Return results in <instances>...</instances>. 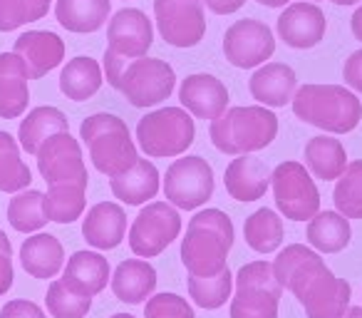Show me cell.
<instances>
[{
    "label": "cell",
    "instance_id": "obj_1",
    "mask_svg": "<svg viewBox=\"0 0 362 318\" xmlns=\"http://www.w3.org/2000/svg\"><path fill=\"white\" fill-rule=\"evenodd\" d=\"M278 283L298 298L308 318H340L352 298V286L325 266L322 256L305 244H288L273 261Z\"/></svg>",
    "mask_w": 362,
    "mask_h": 318
},
{
    "label": "cell",
    "instance_id": "obj_2",
    "mask_svg": "<svg viewBox=\"0 0 362 318\" xmlns=\"http://www.w3.org/2000/svg\"><path fill=\"white\" fill-rule=\"evenodd\" d=\"M233 222L221 209H202L187 224L181 239V263L189 276H214L228 266V251L233 246Z\"/></svg>",
    "mask_w": 362,
    "mask_h": 318
},
{
    "label": "cell",
    "instance_id": "obj_3",
    "mask_svg": "<svg viewBox=\"0 0 362 318\" xmlns=\"http://www.w3.org/2000/svg\"><path fill=\"white\" fill-rule=\"evenodd\" d=\"M293 115L327 135H347L362 120V102L345 85H303L291 100Z\"/></svg>",
    "mask_w": 362,
    "mask_h": 318
},
{
    "label": "cell",
    "instance_id": "obj_4",
    "mask_svg": "<svg viewBox=\"0 0 362 318\" xmlns=\"http://www.w3.org/2000/svg\"><path fill=\"white\" fill-rule=\"evenodd\" d=\"M211 144L223 154H253L271 144L278 137V117L271 107L241 105L226 110L209 125Z\"/></svg>",
    "mask_w": 362,
    "mask_h": 318
},
{
    "label": "cell",
    "instance_id": "obj_5",
    "mask_svg": "<svg viewBox=\"0 0 362 318\" xmlns=\"http://www.w3.org/2000/svg\"><path fill=\"white\" fill-rule=\"evenodd\" d=\"M80 140L85 142L95 169L110 179L124 174L139 159L127 122L110 112H97L87 117L80 125Z\"/></svg>",
    "mask_w": 362,
    "mask_h": 318
},
{
    "label": "cell",
    "instance_id": "obj_6",
    "mask_svg": "<svg viewBox=\"0 0 362 318\" xmlns=\"http://www.w3.org/2000/svg\"><path fill=\"white\" fill-rule=\"evenodd\" d=\"M154 45V25L139 8H122L107 21V50L102 72L117 90L119 75L132 60H139Z\"/></svg>",
    "mask_w": 362,
    "mask_h": 318
},
{
    "label": "cell",
    "instance_id": "obj_7",
    "mask_svg": "<svg viewBox=\"0 0 362 318\" xmlns=\"http://www.w3.org/2000/svg\"><path fill=\"white\" fill-rule=\"evenodd\" d=\"M194 137L197 125L184 107H159L146 112L136 125V144L146 157L154 159L187 154V149L194 144Z\"/></svg>",
    "mask_w": 362,
    "mask_h": 318
},
{
    "label": "cell",
    "instance_id": "obj_8",
    "mask_svg": "<svg viewBox=\"0 0 362 318\" xmlns=\"http://www.w3.org/2000/svg\"><path fill=\"white\" fill-rule=\"evenodd\" d=\"M236 293L231 298V318H278L283 286L266 259L243 263L233 276Z\"/></svg>",
    "mask_w": 362,
    "mask_h": 318
},
{
    "label": "cell",
    "instance_id": "obj_9",
    "mask_svg": "<svg viewBox=\"0 0 362 318\" xmlns=\"http://www.w3.org/2000/svg\"><path fill=\"white\" fill-rule=\"evenodd\" d=\"M161 189H164V197L171 207L194 212L214 197L216 179H214L211 164L204 157L181 154L179 159L169 164Z\"/></svg>",
    "mask_w": 362,
    "mask_h": 318
},
{
    "label": "cell",
    "instance_id": "obj_10",
    "mask_svg": "<svg viewBox=\"0 0 362 318\" xmlns=\"http://www.w3.org/2000/svg\"><path fill=\"white\" fill-rule=\"evenodd\" d=\"M176 87V72L161 57H139V60H132L129 65L122 70L119 85L117 90L127 97L132 107H156L164 100H169L171 92Z\"/></svg>",
    "mask_w": 362,
    "mask_h": 318
},
{
    "label": "cell",
    "instance_id": "obj_11",
    "mask_svg": "<svg viewBox=\"0 0 362 318\" xmlns=\"http://www.w3.org/2000/svg\"><path fill=\"white\" fill-rule=\"evenodd\" d=\"M271 189L278 212L291 222H310L320 212V192L305 164L281 162L271 172Z\"/></svg>",
    "mask_w": 362,
    "mask_h": 318
},
{
    "label": "cell",
    "instance_id": "obj_12",
    "mask_svg": "<svg viewBox=\"0 0 362 318\" xmlns=\"http://www.w3.org/2000/svg\"><path fill=\"white\" fill-rule=\"evenodd\" d=\"M181 234V214L169 202H146L129 227V249L134 256L154 259Z\"/></svg>",
    "mask_w": 362,
    "mask_h": 318
},
{
    "label": "cell",
    "instance_id": "obj_13",
    "mask_svg": "<svg viewBox=\"0 0 362 318\" xmlns=\"http://www.w3.org/2000/svg\"><path fill=\"white\" fill-rule=\"evenodd\" d=\"M35 157L37 172L47 187H87L90 182L82 147L70 132H60L45 140Z\"/></svg>",
    "mask_w": 362,
    "mask_h": 318
},
{
    "label": "cell",
    "instance_id": "obj_14",
    "mask_svg": "<svg viewBox=\"0 0 362 318\" xmlns=\"http://www.w3.org/2000/svg\"><path fill=\"white\" fill-rule=\"evenodd\" d=\"M154 23L171 47H197L206 35L204 0H154Z\"/></svg>",
    "mask_w": 362,
    "mask_h": 318
},
{
    "label": "cell",
    "instance_id": "obj_15",
    "mask_svg": "<svg viewBox=\"0 0 362 318\" xmlns=\"http://www.w3.org/2000/svg\"><path fill=\"white\" fill-rule=\"evenodd\" d=\"M276 52L273 30L263 21L243 18L236 21L223 35V55L238 70H253L271 60Z\"/></svg>",
    "mask_w": 362,
    "mask_h": 318
},
{
    "label": "cell",
    "instance_id": "obj_16",
    "mask_svg": "<svg viewBox=\"0 0 362 318\" xmlns=\"http://www.w3.org/2000/svg\"><path fill=\"white\" fill-rule=\"evenodd\" d=\"M278 38L293 50H310L320 45L327 30V18L322 8L310 0H298L288 3L286 11L278 16L276 23Z\"/></svg>",
    "mask_w": 362,
    "mask_h": 318
},
{
    "label": "cell",
    "instance_id": "obj_17",
    "mask_svg": "<svg viewBox=\"0 0 362 318\" xmlns=\"http://www.w3.org/2000/svg\"><path fill=\"white\" fill-rule=\"evenodd\" d=\"M181 107L197 120H216L228 107V90L218 77L206 72H194L179 85Z\"/></svg>",
    "mask_w": 362,
    "mask_h": 318
},
{
    "label": "cell",
    "instance_id": "obj_18",
    "mask_svg": "<svg viewBox=\"0 0 362 318\" xmlns=\"http://www.w3.org/2000/svg\"><path fill=\"white\" fill-rule=\"evenodd\" d=\"M223 184L226 192L236 202H258L266 197L271 187V169L263 159L253 154H238L231 159L223 172Z\"/></svg>",
    "mask_w": 362,
    "mask_h": 318
},
{
    "label": "cell",
    "instance_id": "obj_19",
    "mask_svg": "<svg viewBox=\"0 0 362 318\" xmlns=\"http://www.w3.org/2000/svg\"><path fill=\"white\" fill-rule=\"evenodd\" d=\"M13 52L23 57L30 80H40L65 60V40L50 30H28L16 40Z\"/></svg>",
    "mask_w": 362,
    "mask_h": 318
},
{
    "label": "cell",
    "instance_id": "obj_20",
    "mask_svg": "<svg viewBox=\"0 0 362 318\" xmlns=\"http://www.w3.org/2000/svg\"><path fill=\"white\" fill-rule=\"evenodd\" d=\"M298 90V75L286 62H263L248 80V92L263 107L291 105Z\"/></svg>",
    "mask_w": 362,
    "mask_h": 318
},
{
    "label": "cell",
    "instance_id": "obj_21",
    "mask_svg": "<svg viewBox=\"0 0 362 318\" xmlns=\"http://www.w3.org/2000/svg\"><path fill=\"white\" fill-rule=\"evenodd\" d=\"M82 237L100 251H112L127 237V212L117 202H100L82 219Z\"/></svg>",
    "mask_w": 362,
    "mask_h": 318
},
{
    "label": "cell",
    "instance_id": "obj_22",
    "mask_svg": "<svg viewBox=\"0 0 362 318\" xmlns=\"http://www.w3.org/2000/svg\"><path fill=\"white\" fill-rule=\"evenodd\" d=\"M30 75L21 55L0 52V120H18L30 105Z\"/></svg>",
    "mask_w": 362,
    "mask_h": 318
},
{
    "label": "cell",
    "instance_id": "obj_23",
    "mask_svg": "<svg viewBox=\"0 0 362 318\" xmlns=\"http://www.w3.org/2000/svg\"><path fill=\"white\" fill-rule=\"evenodd\" d=\"M62 268H65L62 271L65 286L87 298H95L97 293L105 291L112 278L110 261L100 251H75Z\"/></svg>",
    "mask_w": 362,
    "mask_h": 318
},
{
    "label": "cell",
    "instance_id": "obj_24",
    "mask_svg": "<svg viewBox=\"0 0 362 318\" xmlns=\"http://www.w3.org/2000/svg\"><path fill=\"white\" fill-rule=\"evenodd\" d=\"M110 189L115 199H119L127 207H141V204L151 202L161 189V174L149 159H136L132 169L124 174L110 179Z\"/></svg>",
    "mask_w": 362,
    "mask_h": 318
},
{
    "label": "cell",
    "instance_id": "obj_25",
    "mask_svg": "<svg viewBox=\"0 0 362 318\" xmlns=\"http://www.w3.org/2000/svg\"><path fill=\"white\" fill-rule=\"evenodd\" d=\"M156 281H159L156 278V268L149 261H144V259H127V261H122L115 268L110 286L112 293L122 303L136 306V303H144L154 293Z\"/></svg>",
    "mask_w": 362,
    "mask_h": 318
},
{
    "label": "cell",
    "instance_id": "obj_26",
    "mask_svg": "<svg viewBox=\"0 0 362 318\" xmlns=\"http://www.w3.org/2000/svg\"><path fill=\"white\" fill-rule=\"evenodd\" d=\"M21 266L33 278H55L65 266V246L52 234L35 232L30 239H25L21 246Z\"/></svg>",
    "mask_w": 362,
    "mask_h": 318
},
{
    "label": "cell",
    "instance_id": "obj_27",
    "mask_svg": "<svg viewBox=\"0 0 362 318\" xmlns=\"http://www.w3.org/2000/svg\"><path fill=\"white\" fill-rule=\"evenodd\" d=\"M303 159H305V169L315 179L335 182L347 167V149L332 135H317L305 142Z\"/></svg>",
    "mask_w": 362,
    "mask_h": 318
},
{
    "label": "cell",
    "instance_id": "obj_28",
    "mask_svg": "<svg viewBox=\"0 0 362 318\" xmlns=\"http://www.w3.org/2000/svg\"><path fill=\"white\" fill-rule=\"evenodd\" d=\"M112 16V0H57L55 18L65 30L87 35L107 25Z\"/></svg>",
    "mask_w": 362,
    "mask_h": 318
},
{
    "label": "cell",
    "instance_id": "obj_29",
    "mask_svg": "<svg viewBox=\"0 0 362 318\" xmlns=\"http://www.w3.org/2000/svg\"><path fill=\"white\" fill-rule=\"evenodd\" d=\"M60 132H70V120H67V115L52 105H42L28 112V117L21 122L18 144H21V149H25L28 154H37L42 142L50 140L52 135H60Z\"/></svg>",
    "mask_w": 362,
    "mask_h": 318
},
{
    "label": "cell",
    "instance_id": "obj_30",
    "mask_svg": "<svg viewBox=\"0 0 362 318\" xmlns=\"http://www.w3.org/2000/svg\"><path fill=\"white\" fill-rule=\"evenodd\" d=\"M105 82L102 65L90 55L72 57L60 72V92L72 102H87L100 92Z\"/></svg>",
    "mask_w": 362,
    "mask_h": 318
},
{
    "label": "cell",
    "instance_id": "obj_31",
    "mask_svg": "<svg viewBox=\"0 0 362 318\" xmlns=\"http://www.w3.org/2000/svg\"><path fill=\"white\" fill-rule=\"evenodd\" d=\"M305 239L315 251L320 254H340L350 246L352 229L350 219H345L340 212H317L308 222Z\"/></svg>",
    "mask_w": 362,
    "mask_h": 318
},
{
    "label": "cell",
    "instance_id": "obj_32",
    "mask_svg": "<svg viewBox=\"0 0 362 318\" xmlns=\"http://www.w3.org/2000/svg\"><path fill=\"white\" fill-rule=\"evenodd\" d=\"M243 239L256 254H273L281 249L283 239H286V229H283V219L278 212L263 207L256 209L251 217L243 222Z\"/></svg>",
    "mask_w": 362,
    "mask_h": 318
},
{
    "label": "cell",
    "instance_id": "obj_33",
    "mask_svg": "<svg viewBox=\"0 0 362 318\" xmlns=\"http://www.w3.org/2000/svg\"><path fill=\"white\" fill-rule=\"evenodd\" d=\"M33 182V172L23 162L21 144L11 132L0 130V192L18 194Z\"/></svg>",
    "mask_w": 362,
    "mask_h": 318
},
{
    "label": "cell",
    "instance_id": "obj_34",
    "mask_svg": "<svg viewBox=\"0 0 362 318\" xmlns=\"http://www.w3.org/2000/svg\"><path fill=\"white\" fill-rule=\"evenodd\" d=\"M8 222L16 232L35 234L47 224L45 194L37 189H23L8 204Z\"/></svg>",
    "mask_w": 362,
    "mask_h": 318
},
{
    "label": "cell",
    "instance_id": "obj_35",
    "mask_svg": "<svg viewBox=\"0 0 362 318\" xmlns=\"http://www.w3.org/2000/svg\"><path fill=\"white\" fill-rule=\"evenodd\" d=\"M233 273L231 268L214 273V276H189V298L204 311H216L231 298Z\"/></svg>",
    "mask_w": 362,
    "mask_h": 318
},
{
    "label": "cell",
    "instance_id": "obj_36",
    "mask_svg": "<svg viewBox=\"0 0 362 318\" xmlns=\"http://www.w3.org/2000/svg\"><path fill=\"white\" fill-rule=\"evenodd\" d=\"M87 187H47L45 214L47 222L72 224L85 214Z\"/></svg>",
    "mask_w": 362,
    "mask_h": 318
},
{
    "label": "cell",
    "instance_id": "obj_37",
    "mask_svg": "<svg viewBox=\"0 0 362 318\" xmlns=\"http://www.w3.org/2000/svg\"><path fill=\"white\" fill-rule=\"evenodd\" d=\"M332 202L335 212H340L345 219H362V159L350 162L335 179Z\"/></svg>",
    "mask_w": 362,
    "mask_h": 318
},
{
    "label": "cell",
    "instance_id": "obj_38",
    "mask_svg": "<svg viewBox=\"0 0 362 318\" xmlns=\"http://www.w3.org/2000/svg\"><path fill=\"white\" fill-rule=\"evenodd\" d=\"M45 306L52 318H85L92 308V298L80 296L70 286H65L62 278L47 286Z\"/></svg>",
    "mask_w": 362,
    "mask_h": 318
},
{
    "label": "cell",
    "instance_id": "obj_39",
    "mask_svg": "<svg viewBox=\"0 0 362 318\" xmlns=\"http://www.w3.org/2000/svg\"><path fill=\"white\" fill-rule=\"evenodd\" d=\"M144 318H197L192 303L179 293H151L144 301Z\"/></svg>",
    "mask_w": 362,
    "mask_h": 318
},
{
    "label": "cell",
    "instance_id": "obj_40",
    "mask_svg": "<svg viewBox=\"0 0 362 318\" xmlns=\"http://www.w3.org/2000/svg\"><path fill=\"white\" fill-rule=\"evenodd\" d=\"M28 23L30 21L21 0H0V33H13Z\"/></svg>",
    "mask_w": 362,
    "mask_h": 318
},
{
    "label": "cell",
    "instance_id": "obj_41",
    "mask_svg": "<svg viewBox=\"0 0 362 318\" xmlns=\"http://www.w3.org/2000/svg\"><path fill=\"white\" fill-rule=\"evenodd\" d=\"M13 246L11 239L6 237V232H0V296H6L13 288Z\"/></svg>",
    "mask_w": 362,
    "mask_h": 318
},
{
    "label": "cell",
    "instance_id": "obj_42",
    "mask_svg": "<svg viewBox=\"0 0 362 318\" xmlns=\"http://www.w3.org/2000/svg\"><path fill=\"white\" fill-rule=\"evenodd\" d=\"M0 318H47L37 303L25 301V298H16V301H8L0 311Z\"/></svg>",
    "mask_w": 362,
    "mask_h": 318
},
{
    "label": "cell",
    "instance_id": "obj_43",
    "mask_svg": "<svg viewBox=\"0 0 362 318\" xmlns=\"http://www.w3.org/2000/svg\"><path fill=\"white\" fill-rule=\"evenodd\" d=\"M342 80L355 92H362V47L350 52V57L345 60V65H342Z\"/></svg>",
    "mask_w": 362,
    "mask_h": 318
},
{
    "label": "cell",
    "instance_id": "obj_44",
    "mask_svg": "<svg viewBox=\"0 0 362 318\" xmlns=\"http://www.w3.org/2000/svg\"><path fill=\"white\" fill-rule=\"evenodd\" d=\"M246 6V0H204V8H209L216 16H231V13H238Z\"/></svg>",
    "mask_w": 362,
    "mask_h": 318
},
{
    "label": "cell",
    "instance_id": "obj_45",
    "mask_svg": "<svg viewBox=\"0 0 362 318\" xmlns=\"http://www.w3.org/2000/svg\"><path fill=\"white\" fill-rule=\"evenodd\" d=\"M23 8H25L28 13V21L35 23V21H42V18L50 13V6H52V0H21Z\"/></svg>",
    "mask_w": 362,
    "mask_h": 318
},
{
    "label": "cell",
    "instance_id": "obj_46",
    "mask_svg": "<svg viewBox=\"0 0 362 318\" xmlns=\"http://www.w3.org/2000/svg\"><path fill=\"white\" fill-rule=\"evenodd\" d=\"M350 30H352V35H355V40L362 42V6L357 8L355 13H352V18H350Z\"/></svg>",
    "mask_w": 362,
    "mask_h": 318
},
{
    "label": "cell",
    "instance_id": "obj_47",
    "mask_svg": "<svg viewBox=\"0 0 362 318\" xmlns=\"http://www.w3.org/2000/svg\"><path fill=\"white\" fill-rule=\"evenodd\" d=\"M256 3H261V6H266V8H286L293 0H256Z\"/></svg>",
    "mask_w": 362,
    "mask_h": 318
},
{
    "label": "cell",
    "instance_id": "obj_48",
    "mask_svg": "<svg viewBox=\"0 0 362 318\" xmlns=\"http://www.w3.org/2000/svg\"><path fill=\"white\" fill-rule=\"evenodd\" d=\"M340 318H362V306H347V311Z\"/></svg>",
    "mask_w": 362,
    "mask_h": 318
},
{
    "label": "cell",
    "instance_id": "obj_49",
    "mask_svg": "<svg viewBox=\"0 0 362 318\" xmlns=\"http://www.w3.org/2000/svg\"><path fill=\"white\" fill-rule=\"evenodd\" d=\"M310 3H320V0H310ZM325 3H332V6H357L360 0H325Z\"/></svg>",
    "mask_w": 362,
    "mask_h": 318
},
{
    "label": "cell",
    "instance_id": "obj_50",
    "mask_svg": "<svg viewBox=\"0 0 362 318\" xmlns=\"http://www.w3.org/2000/svg\"><path fill=\"white\" fill-rule=\"evenodd\" d=\"M110 318H136V316H132V313H115V316H110Z\"/></svg>",
    "mask_w": 362,
    "mask_h": 318
}]
</instances>
